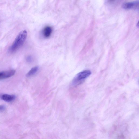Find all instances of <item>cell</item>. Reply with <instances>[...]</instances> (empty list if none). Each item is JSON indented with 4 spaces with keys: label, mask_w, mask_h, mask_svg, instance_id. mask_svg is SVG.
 Segmentation results:
<instances>
[{
    "label": "cell",
    "mask_w": 139,
    "mask_h": 139,
    "mask_svg": "<svg viewBox=\"0 0 139 139\" xmlns=\"http://www.w3.org/2000/svg\"><path fill=\"white\" fill-rule=\"evenodd\" d=\"M27 36V32L26 30L21 31L18 35L12 46L10 47L9 49L10 52H15L23 46L26 41Z\"/></svg>",
    "instance_id": "1"
},
{
    "label": "cell",
    "mask_w": 139,
    "mask_h": 139,
    "mask_svg": "<svg viewBox=\"0 0 139 139\" xmlns=\"http://www.w3.org/2000/svg\"><path fill=\"white\" fill-rule=\"evenodd\" d=\"M91 74V71L88 70L82 71L78 73L76 76L75 79H74V82L77 83L89 77Z\"/></svg>",
    "instance_id": "2"
},
{
    "label": "cell",
    "mask_w": 139,
    "mask_h": 139,
    "mask_svg": "<svg viewBox=\"0 0 139 139\" xmlns=\"http://www.w3.org/2000/svg\"><path fill=\"white\" fill-rule=\"evenodd\" d=\"M139 1H136L132 2H127L123 4L122 7L125 9H138L139 5Z\"/></svg>",
    "instance_id": "3"
},
{
    "label": "cell",
    "mask_w": 139,
    "mask_h": 139,
    "mask_svg": "<svg viewBox=\"0 0 139 139\" xmlns=\"http://www.w3.org/2000/svg\"><path fill=\"white\" fill-rule=\"evenodd\" d=\"M15 72V70H12L0 72V80L6 79L14 75Z\"/></svg>",
    "instance_id": "4"
},
{
    "label": "cell",
    "mask_w": 139,
    "mask_h": 139,
    "mask_svg": "<svg viewBox=\"0 0 139 139\" xmlns=\"http://www.w3.org/2000/svg\"><path fill=\"white\" fill-rule=\"evenodd\" d=\"M1 98L4 101L7 102H10L15 99V96L14 95L4 94L2 96Z\"/></svg>",
    "instance_id": "5"
},
{
    "label": "cell",
    "mask_w": 139,
    "mask_h": 139,
    "mask_svg": "<svg viewBox=\"0 0 139 139\" xmlns=\"http://www.w3.org/2000/svg\"><path fill=\"white\" fill-rule=\"evenodd\" d=\"M52 29L50 26L46 27L43 31V35L45 37L48 38L50 37L52 32Z\"/></svg>",
    "instance_id": "6"
},
{
    "label": "cell",
    "mask_w": 139,
    "mask_h": 139,
    "mask_svg": "<svg viewBox=\"0 0 139 139\" xmlns=\"http://www.w3.org/2000/svg\"><path fill=\"white\" fill-rule=\"evenodd\" d=\"M39 67H35L31 69V70L28 72L26 75L27 77H31L34 75L39 70Z\"/></svg>",
    "instance_id": "7"
},
{
    "label": "cell",
    "mask_w": 139,
    "mask_h": 139,
    "mask_svg": "<svg viewBox=\"0 0 139 139\" xmlns=\"http://www.w3.org/2000/svg\"><path fill=\"white\" fill-rule=\"evenodd\" d=\"M26 61L27 62H32V58L31 56H28L26 58Z\"/></svg>",
    "instance_id": "8"
},
{
    "label": "cell",
    "mask_w": 139,
    "mask_h": 139,
    "mask_svg": "<svg viewBox=\"0 0 139 139\" xmlns=\"http://www.w3.org/2000/svg\"><path fill=\"white\" fill-rule=\"evenodd\" d=\"M5 109V107L4 105H0V111H3Z\"/></svg>",
    "instance_id": "9"
}]
</instances>
